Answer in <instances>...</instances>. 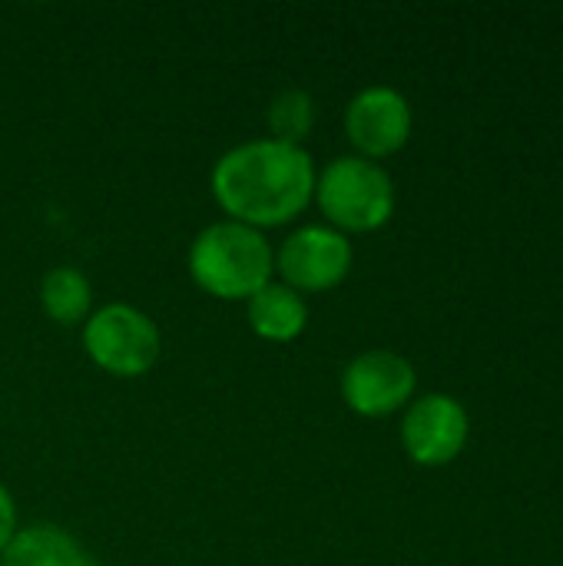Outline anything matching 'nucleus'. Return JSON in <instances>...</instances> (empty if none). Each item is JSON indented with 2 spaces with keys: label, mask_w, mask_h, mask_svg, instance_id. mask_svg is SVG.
I'll list each match as a JSON object with an SVG mask.
<instances>
[{
  "label": "nucleus",
  "mask_w": 563,
  "mask_h": 566,
  "mask_svg": "<svg viewBox=\"0 0 563 566\" xmlns=\"http://www.w3.org/2000/svg\"><path fill=\"white\" fill-rule=\"evenodd\" d=\"M315 163L302 146L249 139L222 153L212 166V199L249 229H275L305 212L315 196Z\"/></svg>",
  "instance_id": "1"
},
{
  "label": "nucleus",
  "mask_w": 563,
  "mask_h": 566,
  "mask_svg": "<svg viewBox=\"0 0 563 566\" xmlns=\"http://www.w3.org/2000/svg\"><path fill=\"white\" fill-rule=\"evenodd\" d=\"M192 282L222 302H249L275 275V252L259 229L222 219L206 226L189 245Z\"/></svg>",
  "instance_id": "2"
},
{
  "label": "nucleus",
  "mask_w": 563,
  "mask_h": 566,
  "mask_svg": "<svg viewBox=\"0 0 563 566\" xmlns=\"http://www.w3.org/2000/svg\"><path fill=\"white\" fill-rule=\"evenodd\" d=\"M312 202L342 235L375 232L395 212V182L382 163L338 156L315 176Z\"/></svg>",
  "instance_id": "3"
},
{
  "label": "nucleus",
  "mask_w": 563,
  "mask_h": 566,
  "mask_svg": "<svg viewBox=\"0 0 563 566\" xmlns=\"http://www.w3.org/2000/svg\"><path fill=\"white\" fill-rule=\"evenodd\" d=\"M83 348L96 368L113 378L146 375L163 352V335L156 322L126 302H110L83 322Z\"/></svg>",
  "instance_id": "4"
},
{
  "label": "nucleus",
  "mask_w": 563,
  "mask_h": 566,
  "mask_svg": "<svg viewBox=\"0 0 563 566\" xmlns=\"http://www.w3.org/2000/svg\"><path fill=\"white\" fill-rule=\"evenodd\" d=\"M352 242L332 226H302L275 252V272L292 292H332L352 272Z\"/></svg>",
  "instance_id": "5"
},
{
  "label": "nucleus",
  "mask_w": 563,
  "mask_h": 566,
  "mask_svg": "<svg viewBox=\"0 0 563 566\" xmlns=\"http://www.w3.org/2000/svg\"><path fill=\"white\" fill-rule=\"evenodd\" d=\"M418 388L415 365L398 352H362L342 371V398L362 418H385L411 405Z\"/></svg>",
  "instance_id": "6"
},
{
  "label": "nucleus",
  "mask_w": 563,
  "mask_h": 566,
  "mask_svg": "<svg viewBox=\"0 0 563 566\" xmlns=\"http://www.w3.org/2000/svg\"><path fill=\"white\" fill-rule=\"evenodd\" d=\"M411 106L392 86H365L345 106V136L362 159L395 156L411 139Z\"/></svg>",
  "instance_id": "7"
},
{
  "label": "nucleus",
  "mask_w": 563,
  "mask_h": 566,
  "mask_svg": "<svg viewBox=\"0 0 563 566\" xmlns=\"http://www.w3.org/2000/svg\"><path fill=\"white\" fill-rule=\"evenodd\" d=\"M468 411L451 395H425L408 405L402 421V444L421 468L451 464L468 444Z\"/></svg>",
  "instance_id": "8"
},
{
  "label": "nucleus",
  "mask_w": 563,
  "mask_h": 566,
  "mask_svg": "<svg viewBox=\"0 0 563 566\" xmlns=\"http://www.w3.org/2000/svg\"><path fill=\"white\" fill-rule=\"evenodd\" d=\"M249 328L265 342H295L309 325V305L282 282H269L246 302Z\"/></svg>",
  "instance_id": "9"
},
{
  "label": "nucleus",
  "mask_w": 563,
  "mask_h": 566,
  "mask_svg": "<svg viewBox=\"0 0 563 566\" xmlns=\"http://www.w3.org/2000/svg\"><path fill=\"white\" fill-rule=\"evenodd\" d=\"M0 566H93V557L73 534L53 524H33L13 534Z\"/></svg>",
  "instance_id": "10"
},
{
  "label": "nucleus",
  "mask_w": 563,
  "mask_h": 566,
  "mask_svg": "<svg viewBox=\"0 0 563 566\" xmlns=\"http://www.w3.org/2000/svg\"><path fill=\"white\" fill-rule=\"evenodd\" d=\"M40 305L56 325H80L90 318L93 289L90 279L73 265H56L40 282Z\"/></svg>",
  "instance_id": "11"
},
{
  "label": "nucleus",
  "mask_w": 563,
  "mask_h": 566,
  "mask_svg": "<svg viewBox=\"0 0 563 566\" xmlns=\"http://www.w3.org/2000/svg\"><path fill=\"white\" fill-rule=\"evenodd\" d=\"M265 123H269V139H279V143H289V146H302V139L312 133V123H315V103L305 90H279L272 99H269V109H265Z\"/></svg>",
  "instance_id": "12"
},
{
  "label": "nucleus",
  "mask_w": 563,
  "mask_h": 566,
  "mask_svg": "<svg viewBox=\"0 0 563 566\" xmlns=\"http://www.w3.org/2000/svg\"><path fill=\"white\" fill-rule=\"evenodd\" d=\"M20 527H17V507H13V497H10V491L0 484V554L7 551V544L13 541V534H17Z\"/></svg>",
  "instance_id": "13"
}]
</instances>
